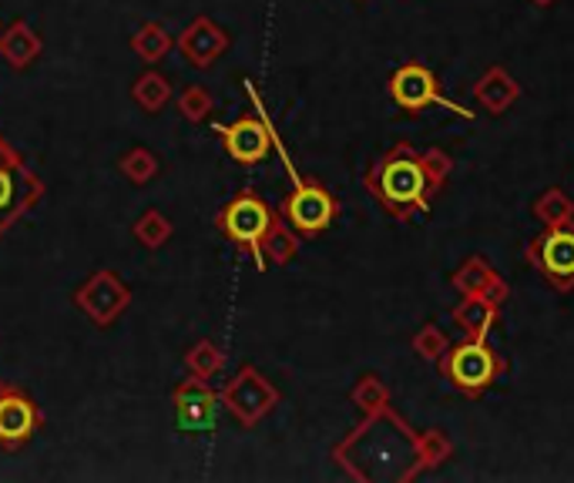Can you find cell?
<instances>
[{
    "mask_svg": "<svg viewBox=\"0 0 574 483\" xmlns=\"http://www.w3.org/2000/svg\"><path fill=\"white\" fill-rule=\"evenodd\" d=\"M172 407L179 417V427L185 433H209L219 423V396L212 393L209 379H199L189 373V379H182L172 393Z\"/></svg>",
    "mask_w": 574,
    "mask_h": 483,
    "instance_id": "obj_13",
    "label": "cell"
},
{
    "mask_svg": "<svg viewBox=\"0 0 574 483\" xmlns=\"http://www.w3.org/2000/svg\"><path fill=\"white\" fill-rule=\"evenodd\" d=\"M450 286L460 292V296H483L490 302L504 305L511 299V286L501 272H495V266H490L483 256H470L454 276H450Z\"/></svg>",
    "mask_w": 574,
    "mask_h": 483,
    "instance_id": "obj_15",
    "label": "cell"
},
{
    "mask_svg": "<svg viewBox=\"0 0 574 483\" xmlns=\"http://www.w3.org/2000/svg\"><path fill=\"white\" fill-rule=\"evenodd\" d=\"M219 402L238 420L242 427H256L263 417H269L279 407V389L256 369V366H242L219 393Z\"/></svg>",
    "mask_w": 574,
    "mask_h": 483,
    "instance_id": "obj_7",
    "label": "cell"
},
{
    "mask_svg": "<svg viewBox=\"0 0 574 483\" xmlns=\"http://www.w3.org/2000/svg\"><path fill=\"white\" fill-rule=\"evenodd\" d=\"M279 218L302 238H316L340 218V198L309 179H293V192L283 198Z\"/></svg>",
    "mask_w": 574,
    "mask_h": 483,
    "instance_id": "obj_5",
    "label": "cell"
},
{
    "mask_svg": "<svg viewBox=\"0 0 574 483\" xmlns=\"http://www.w3.org/2000/svg\"><path fill=\"white\" fill-rule=\"evenodd\" d=\"M386 88H390V98H393V105H396L400 111L417 115V111L437 105V108H447V111H454V115H460V118H474V111L460 108L457 101H450V98L440 92L437 74H434L431 67H424L421 61L400 64V67L390 74V85H386Z\"/></svg>",
    "mask_w": 574,
    "mask_h": 483,
    "instance_id": "obj_6",
    "label": "cell"
},
{
    "mask_svg": "<svg viewBox=\"0 0 574 483\" xmlns=\"http://www.w3.org/2000/svg\"><path fill=\"white\" fill-rule=\"evenodd\" d=\"M232 37L222 24H215L212 18H195L176 41L179 54L192 64V67H212L225 51H228Z\"/></svg>",
    "mask_w": 574,
    "mask_h": 483,
    "instance_id": "obj_14",
    "label": "cell"
},
{
    "mask_svg": "<svg viewBox=\"0 0 574 483\" xmlns=\"http://www.w3.org/2000/svg\"><path fill=\"white\" fill-rule=\"evenodd\" d=\"M279 212L256 192H242L235 195L232 202L222 205V212L215 215V225L222 228V235L232 242V246L249 256L256 262V269H266V256H263V246L269 232L279 225Z\"/></svg>",
    "mask_w": 574,
    "mask_h": 483,
    "instance_id": "obj_3",
    "label": "cell"
},
{
    "mask_svg": "<svg viewBox=\"0 0 574 483\" xmlns=\"http://www.w3.org/2000/svg\"><path fill=\"white\" fill-rule=\"evenodd\" d=\"M474 98L483 105V111L490 115H504L518 98H521V85L508 74V67L501 64H490L477 80H474Z\"/></svg>",
    "mask_w": 574,
    "mask_h": 483,
    "instance_id": "obj_16",
    "label": "cell"
},
{
    "mask_svg": "<svg viewBox=\"0 0 574 483\" xmlns=\"http://www.w3.org/2000/svg\"><path fill=\"white\" fill-rule=\"evenodd\" d=\"M128 302H131V289L111 269H98L85 286L74 292V305L102 330L111 326V322L128 309Z\"/></svg>",
    "mask_w": 574,
    "mask_h": 483,
    "instance_id": "obj_11",
    "label": "cell"
},
{
    "mask_svg": "<svg viewBox=\"0 0 574 483\" xmlns=\"http://www.w3.org/2000/svg\"><path fill=\"white\" fill-rule=\"evenodd\" d=\"M179 111H182V118H189V121H205L212 111H215V98L209 95V88H202V85H189L182 95H179Z\"/></svg>",
    "mask_w": 574,
    "mask_h": 483,
    "instance_id": "obj_28",
    "label": "cell"
},
{
    "mask_svg": "<svg viewBox=\"0 0 574 483\" xmlns=\"http://www.w3.org/2000/svg\"><path fill=\"white\" fill-rule=\"evenodd\" d=\"M185 366H189L192 376H199V379H212V376L222 373V366H225V353H222L212 340H199V343L185 353Z\"/></svg>",
    "mask_w": 574,
    "mask_h": 483,
    "instance_id": "obj_25",
    "label": "cell"
},
{
    "mask_svg": "<svg viewBox=\"0 0 574 483\" xmlns=\"http://www.w3.org/2000/svg\"><path fill=\"white\" fill-rule=\"evenodd\" d=\"M41 51H44V41L24 21H14L4 34H0V57H4L18 71L31 67L41 57Z\"/></svg>",
    "mask_w": 574,
    "mask_h": 483,
    "instance_id": "obj_18",
    "label": "cell"
},
{
    "mask_svg": "<svg viewBox=\"0 0 574 483\" xmlns=\"http://www.w3.org/2000/svg\"><path fill=\"white\" fill-rule=\"evenodd\" d=\"M172 222L166 218V215H161L158 208H148L135 225H131V235L141 242V246L145 249H161V246H166V242L172 238Z\"/></svg>",
    "mask_w": 574,
    "mask_h": 483,
    "instance_id": "obj_24",
    "label": "cell"
},
{
    "mask_svg": "<svg viewBox=\"0 0 574 483\" xmlns=\"http://www.w3.org/2000/svg\"><path fill=\"white\" fill-rule=\"evenodd\" d=\"M531 4H534V8H551L554 0H531Z\"/></svg>",
    "mask_w": 574,
    "mask_h": 483,
    "instance_id": "obj_31",
    "label": "cell"
},
{
    "mask_svg": "<svg viewBox=\"0 0 574 483\" xmlns=\"http://www.w3.org/2000/svg\"><path fill=\"white\" fill-rule=\"evenodd\" d=\"M44 195L41 179L28 169V161L0 169V235H4L18 218H24Z\"/></svg>",
    "mask_w": 574,
    "mask_h": 483,
    "instance_id": "obj_12",
    "label": "cell"
},
{
    "mask_svg": "<svg viewBox=\"0 0 574 483\" xmlns=\"http://www.w3.org/2000/svg\"><path fill=\"white\" fill-rule=\"evenodd\" d=\"M454 457V440L444 430H424L417 433V476L427 470H437Z\"/></svg>",
    "mask_w": 574,
    "mask_h": 483,
    "instance_id": "obj_22",
    "label": "cell"
},
{
    "mask_svg": "<svg viewBox=\"0 0 574 483\" xmlns=\"http://www.w3.org/2000/svg\"><path fill=\"white\" fill-rule=\"evenodd\" d=\"M172 47H176L172 34H169L166 28H161V24H155V21L141 24L138 34L131 37V51H135L145 64H158L161 57H169Z\"/></svg>",
    "mask_w": 574,
    "mask_h": 483,
    "instance_id": "obj_21",
    "label": "cell"
},
{
    "mask_svg": "<svg viewBox=\"0 0 574 483\" xmlns=\"http://www.w3.org/2000/svg\"><path fill=\"white\" fill-rule=\"evenodd\" d=\"M437 366H440V376L470 399L483 396L508 373V359L495 346H487V340H464L460 346H450L437 359Z\"/></svg>",
    "mask_w": 574,
    "mask_h": 483,
    "instance_id": "obj_4",
    "label": "cell"
},
{
    "mask_svg": "<svg viewBox=\"0 0 574 483\" xmlns=\"http://www.w3.org/2000/svg\"><path fill=\"white\" fill-rule=\"evenodd\" d=\"M18 161H24L21 151H18L4 135H0V169H4V165H18Z\"/></svg>",
    "mask_w": 574,
    "mask_h": 483,
    "instance_id": "obj_30",
    "label": "cell"
},
{
    "mask_svg": "<svg viewBox=\"0 0 574 483\" xmlns=\"http://www.w3.org/2000/svg\"><path fill=\"white\" fill-rule=\"evenodd\" d=\"M333 460L353 480H410L417 476V433L393 407L363 417V423L333 447Z\"/></svg>",
    "mask_w": 574,
    "mask_h": 483,
    "instance_id": "obj_2",
    "label": "cell"
},
{
    "mask_svg": "<svg viewBox=\"0 0 574 483\" xmlns=\"http://www.w3.org/2000/svg\"><path fill=\"white\" fill-rule=\"evenodd\" d=\"M447 350H450V340L440 326H434V322H427V326L414 336V353L427 363H437Z\"/></svg>",
    "mask_w": 574,
    "mask_h": 483,
    "instance_id": "obj_29",
    "label": "cell"
},
{
    "mask_svg": "<svg viewBox=\"0 0 574 483\" xmlns=\"http://www.w3.org/2000/svg\"><path fill=\"white\" fill-rule=\"evenodd\" d=\"M296 253H299V235H296L286 222H279V225L269 232L266 246H263L266 266H286V262L296 259Z\"/></svg>",
    "mask_w": 574,
    "mask_h": 483,
    "instance_id": "obj_26",
    "label": "cell"
},
{
    "mask_svg": "<svg viewBox=\"0 0 574 483\" xmlns=\"http://www.w3.org/2000/svg\"><path fill=\"white\" fill-rule=\"evenodd\" d=\"M118 169H121V175H125L128 182L145 185V182H151V179L161 172V161H158L148 148H131L128 154H121Z\"/></svg>",
    "mask_w": 574,
    "mask_h": 483,
    "instance_id": "obj_27",
    "label": "cell"
},
{
    "mask_svg": "<svg viewBox=\"0 0 574 483\" xmlns=\"http://www.w3.org/2000/svg\"><path fill=\"white\" fill-rule=\"evenodd\" d=\"M450 319H454V326L464 333V340H487L501 322V305L483 299V296H464L454 305Z\"/></svg>",
    "mask_w": 574,
    "mask_h": 483,
    "instance_id": "obj_17",
    "label": "cell"
},
{
    "mask_svg": "<svg viewBox=\"0 0 574 483\" xmlns=\"http://www.w3.org/2000/svg\"><path fill=\"white\" fill-rule=\"evenodd\" d=\"M131 101L145 111V115H158L172 101V85L166 74L158 71H145L135 85H131Z\"/></svg>",
    "mask_w": 574,
    "mask_h": 483,
    "instance_id": "obj_20",
    "label": "cell"
},
{
    "mask_svg": "<svg viewBox=\"0 0 574 483\" xmlns=\"http://www.w3.org/2000/svg\"><path fill=\"white\" fill-rule=\"evenodd\" d=\"M450 169L454 161L447 151H417L414 144L400 141L366 169L363 185L396 222H417L444 192Z\"/></svg>",
    "mask_w": 574,
    "mask_h": 483,
    "instance_id": "obj_1",
    "label": "cell"
},
{
    "mask_svg": "<svg viewBox=\"0 0 574 483\" xmlns=\"http://www.w3.org/2000/svg\"><path fill=\"white\" fill-rule=\"evenodd\" d=\"M44 427V414L38 402L14 383L0 379V447L21 450Z\"/></svg>",
    "mask_w": 574,
    "mask_h": 483,
    "instance_id": "obj_10",
    "label": "cell"
},
{
    "mask_svg": "<svg viewBox=\"0 0 574 483\" xmlns=\"http://www.w3.org/2000/svg\"><path fill=\"white\" fill-rule=\"evenodd\" d=\"M245 92H249L256 111L238 115L232 125H215V135L222 138L228 158H235L238 165H259V161H266L269 151H273V135L276 131H273L269 118L263 115L259 95H256V88L249 85V80H245Z\"/></svg>",
    "mask_w": 574,
    "mask_h": 483,
    "instance_id": "obj_8",
    "label": "cell"
},
{
    "mask_svg": "<svg viewBox=\"0 0 574 483\" xmlns=\"http://www.w3.org/2000/svg\"><path fill=\"white\" fill-rule=\"evenodd\" d=\"M524 256L551 289L557 292L574 289V225L544 228L524 246Z\"/></svg>",
    "mask_w": 574,
    "mask_h": 483,
    "instance_id": "obj_9",
    "label": "cell"
},
{
    "mask_svg": "<svg viewBox=\"0 0 574 483\" xmlns=\"http://www.w3.org/2000/svg\"><path fill=\"white\" fill-rule=\"evenodd\" d=\"M531 212H534V218H538L544 228L574 225V202H571V195H567L564 189H557V185L544 189V192L534 198Z\"/></svg>",
    "mask_w": 574,
    "mask_h": 483,
    "instance_id": "obj_19",
    "label": "cell"
},
{
    "mask_svg": "<svg viewBox=\"0 0 574 483\" xmlns=\"http://www.w3.org/2000/svg\"><path fill=\"white\" fill-rule=\"evenodd\" d=\"M350 399H353V407H357L363 417H370V414H380V410L390 407V389H386V383H383L380 376L366 373V376H360L357 386L350 389Z\"/></svg>",
    "mask_w": 574,
    "mask_h": 483,
    "instance_id": "obj_23",
    "label": "cell"
}]
</instances>
